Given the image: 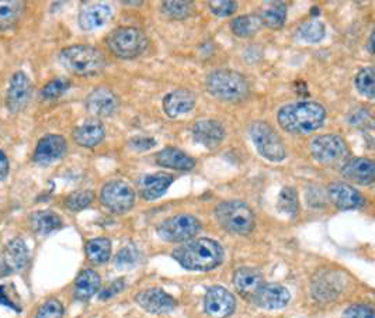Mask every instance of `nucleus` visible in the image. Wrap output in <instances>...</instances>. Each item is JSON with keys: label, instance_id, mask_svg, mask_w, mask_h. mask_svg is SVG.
I'll list each match as a JSON object with an SVG mask.
<instances>
[{"label": "nucleus", "instance_id": "obj_29", "mask_svg": "<svg viewBox=\"0 0 375 318\" xmlns=\"http://www.w3.org/2000/svg\"><path fill=\"white\" fill-rule=\"evenodd\" d=\"M25 2L0 0V30L13 29L25 12Z\"/></svg>", "mask_w": 375, "mask_h": 318}, {"label": "nucleus", "instance_id": "obj_27", "mask_svg": "<svg viewBox=\"0 0 375 318\" xmlns=\"http://www.w3.org/2000/svg\"><path fill=\"white\" fill-rule=\"evenodd\" d=\"M233 284L240 294L253 297L263 284V277L256 269L240 267L233 274Z\"/></svg>", "mask_w": 375, "mask_h": 318}, {"label": "nucleus", "instance_id": "obj_9", "mask_svg": "<svg viewBox=\"0 0 375 318\" xmlns=\"http://www.w3.org/2000/svg\"><path fill=\"white\" fill-rule=\"evenodd\" d=\"M100 200L110 211L123 214L134 207L135 192L125 182L113 180L103 186L100 192Z\"/></svg>", "mask_w": 375, "mask_h": 318}, {"label": "nucleus", "instance_id": "obj_39", "mask_svg": "<svg viewBox=\"0 0 375 318\" xmlns=\"http://www.w3.org/2000/svg\"><path fill=\"white\" fill-rule=\"evenodd\" d=\"M137 262H138V251L132 245H128V246H124L123 249H120V252L117 253V256L114 259V265L120 270L131 269L137 265Z\"/></svg>", "mask_w": 375, "mask_h": 318}, {"label": "nucleus", "instance_id": "obj_36", "mask_svg": "<svg viewBox=\"0 0 375 318\" xmlns=\"http://www.w3.org/2000/svg\"><path fill=\"white\" fill-rule=\"evenodd\" d=\"M355 88L357 91L368 98L372 99L375 95V86H374V68L368 67L361 69L355 77Z\"/></svg>", "mask_w": 375, "mask_h": 318}, {"label": "nucleus", "instance_id": "obj_31", "mask_svg": "<svg viewBox=\"0 0 375 318\" xmlns=\"http://www.w3.org/2000/svg\"><path fill=\"white\" fill-rule=\"evenodd\" d=\"M287 19V6L281 2L270 4L260 16L261 25L267 26L268 29H281Z\"/></svg>", "mask_w": 375, "mask_h": 318}, {"label": "nucleus", "instance_id": "obj_33", "mask_svg": "<svg viewBox=\"0 0 375 318\" xmlns=\"http://www.w3.org/2000/svg\"><path fill=\"white\" fill-rule=\"evenodd\" d=\"M162 13L175 20H182L190 16L193 11L191 2H183V0H170V2H163L161 6Z\"/></svg>", "mask_w": 375, "mask_h": 318}, {"label": "nucleus", "instance_id": "obj_45", "mask_svg": "<svg viewBox=\"0 0 375 318\" xmlns=\"http://www.w3.org/2000/svg\"><path fill=\"white\" fill-rule=\"evenodd\" d=\"M0 304H4L18 312H20V307L9 297V294L6 293V286H0Z\"/></svg>", "mask_w": 375, "mask_h": 318}, {"label": "nucleus", "instance_id": "obj_22", "mask_svg": "<svg viewBox=\"0 0 375 318\" xmlns=\"http://www.w3.org/2000/svg\"><path fill=\"white\" fill-rule=\"evenodd\" d=\"M106 131L100 121L89 120L82 126L76 127L74 131V140L78 145L85 148H93L104 140Z\"/></svg>", "mask_w": 375, "mask_h": 318}, {"label": "nucleus", "instance_id": "obj_23", "mask_svg": "<svg viewBox=\"0 0 375 318\" xmlns=\"http://www.w3.org/2000/svg\"><path fill=\"white\" fill-rule=\"evenodd\" d=\"M4 262L12 272L23 270L29 263V248L22 238H15L8 242L4 252Z\"/></svg>", "mask_w": 375, "mask_h": 318}, {"label": "nucleus", "instance_id": "obj_25", "mask_svg": "<svg viewBox=\"0 0 375 318\" xmlns=\"http://www.w3.org/2000/svg\"><path fill=\"white\" fill-rule=\"evenodd\" d=\"M102 279L93 269L82 270L75 280V297L79 301L90 300L100 289Z\"/></svg>", "mask_w": 375, "mask_h": 318}, {"label": "nucleus", "instance_id": "obj_13", "mask_svg": "<svg viewBox=\"0 0 375 318\" xmlns=\"http://www.w3.org/2000/svg\"><path fill=\"white\" fill-rule=\"evenodd\" d=\"M135 301L139 304V307H142L145 311L151 314L170 312L177 305L176 300L170 294L158 287L139 291L135 296Z\"/></svg>", "mask_w": 375, "mask_h": 318}, {"label": "nucleus", "instance_id": "obj_41", "mask_svg": "<svg viewBox=\"0 0 375 318\" xmlns=\"http://www.w3.org/2000/svg\"><path fill=\"white\" fill-rule=\"evenodd\" d=\"M210 9L215 16L226 18L235 13L238 5L236 2H229V0H219V2H210Z\"/></svg>", "mask_w": 375, "mask_h": 318}, {"label": "nucleus", "instance_id": "obj_5", "mask_svg": "<svg viewBox=\"0 0 375 318\" xmlns=\"http://www.w3.org/2000/svg\"><path fill=\"white\" fill-rule=\"evenodd\" d=\"M218 224L228 232L247 235L254 228V214L252 208L239 200L222 201L215 208Z\"/></svg>", "mask_w": 375, "mask_h": 318}, {"label": "nucleus", "instance_id": "obj_19", "mask_svg": "<svg viewBox=\"0 0 375 318\" xmlns=\"http://www.w3.org/2000/svg\"><path fill=\"white\" fill-rule=\"evenodd\" d=\"M194 106H196V96L193 92L187 89L173 91L168 93L166 98L163 99V110L172 119L191 112Z\"/></svg>", "mask_w": 375, "mask_h": 318}, {"label": "nucleus", "instance_id": "obj_6", "mask_svg": "<svg viewBox=\"0 0 375 318\" xmlns=\"http://www.w3.org/2000/svg\"><path fill=\"white\" fill-rule=\"evenodd\" d=\"M109 50L120 58L130 60L141 55L148 47V39L139 29L120 27L107 37Z\"/></svg>", "mask_w": 375, "mask_h": 318}, {"label": "nucleus", "instance_id": "obj_7", "mask_svg": "<svg viewBox=\"0 0 375 318\" xmlns=\"http://www.w3.org/2000/svg\"><path fill=\"white\" fill-rule=\"evenodd\" d=\"M250 138L259 154L271 162H280L285 158L287 151L281 137L264 121H254L249 127Z\"/></svg>", "mask_w": 375, "mask_h": 318}, {"label": "nucleus", "instance_id": "obj_34", "mask_svg": "<svg viewBox=\"0 0 375 318\" xmlns=\"http://www.w3.org/2000/svg\"><path fill=\"white\" fill-rule=\"evenodd\" d=\"M277 207L281 213L288 214L291 217L298 214L299 204H298V194L294 187H284L278 196Z\"/></svg>", "mask_w": 375, "mask_h": 318}, {"label": "nucleus", "instance_id": "obj_38", "mask_svg": "<svg viewBox=\"0 0 375 318\" xmlns=\"http://www.w3.org/2000/svg\"><path fill=\"white\" fill-rule=\"evenodd\" d=\"M93 200H95V193L92 190H81L69 194L68 199L65 200V206L71 211H81L89 207L93 203Z\"/></svg>", "mask_w": 375, "mask_h": 318}, {"label": "nucleus", "instance_id": "obj_14", "mask_svg": "<svg viewBox=\"0 0 375 318\" xmlns=\"http://www.w3.org/2000/svg\"><path fill=\"white\" fill-rule=\"evenodd\" d=\"M67 150L68 145L62 135L48 134L39 141L33 159L39 165H50L61 159L65 155Z\"/></svg>", "mask_w": 375, "mask_h": 318}, {"label": "nucleus", "instance_id": "obj_17", "mask_svg": "<svg viewBox=\"0 0 375 318\" xmlns=\"http://www.w3.org/2000/svg\"><path fill=\"white\" fill-rule=\"evenodd\" d=\"M329 197L339 210H354L364 204L361 193L350 185L334 182L329 186Z\"/></svg>", "mask_w": 375, "mask_h": 318}, {"label": "nucleus", "instance_id": "obj_30", "mask_svg": "<svg viewBox=\"0 0 375 318\" xmlns=\"http://www.w3.org/2000/svg\"><path fill=\"white\" fill-rule=\"evenodd\" d=\"M88 259L95 265L106 263L111 256V242L109 238H93L86 244Z\"/></svg>", "mask_w": 375, "mask_h": 318}, {"label": "nucleus", "instance_id": "obj_47", "mask_svg": "<svg viewBox=\"0 0 375 318\" xmlns=\"http://www.w3.org/2000/svg\"><path fill=\"white\" fill-rule=\"evenodd\" d=\"M372 40H374V36H371L369 39V53H372Z\"/></svg>", "mask_w": 375, "mask_h": 318}, {"label": "nucleus", "instance_id": "obj_37", "mask_svg": "<svg viewBox=\"0 0 375 318\" xmlns=\"http://www.w3.org/2000/svg\"><path fill=\"white\" fill-rule=\"evenodd\" d=\"M69 89V81L65 78H57L48 82L40 92L43 100H54L61 98Z\"/></svg>", "mask_w": 375, "mask_h": 318}, {"label": "nucleus", "instance_id": "obj_24", "mask_svg": "<svg viewBox=\"0 0 375 318\" xmlns=\"http://www.w3.org/2000/svg\"><path fill=\"white\" fill-rule=\"evenodd\" d=\"M172 183H173V178L169 175H165V173L148 175V176H144V179L141 180L139 193L142 199L145 200H156L168 192Z\"/></svg>", "mask_w": 375, "mask_h": 318}, {"label": "nucleus", "instance_id": "obj_15", "mask_svg": "<svg viewBox=\"0 0 375 318\" xmlns=\"http://www.w3.org/2000/svg\"><path fill=\"white\" fill-rule=\"evenodd\" d=\"M254 303L264 310H280L284 308L289 300L291 294L288 289L281 284H261L260 289L253 296Z\"/></svg>", "mask_w": 375, "mask_h": 318}, {"label": "nucleus", "instance_id": "obj_43", "mask_svg": "<svg viewBox=\"0 0 375 318\" xmlns=\"http://www.w3.org/2000/svg\"><path fill=\"white\" fill-rule=\"evenodd\" d=\"M124 289V280L123 279H118V280H114L113 283H110L102 293H100V300H107V298H111L113 296L118 294L121 290Z\"/></svg>", "mask_w": 375, "mask_h": 318}, {"label": "nucleus", "instance_id": "obj_11", "mask_svg": "<svg viewBox=\"0 0 375 318\" xmlns=\"http://www.w3.org/2000/svg\"><path fill=\"white\" fill-rule=\"evenodd\" d=\"M236 307L233 294L222 286H212L207 290L204 298V310L212 318L229 317Z\"/></svg>", "mask_w": 375, "mask_h": 318}, {"label": "nucleus", "instance_id": "obj_32", "mask_svg": "<svg viewBox=\"0 0 375 318\" xmlns=\"http://www.w3.org/2000/svg\"><path fill=\"white\" fill-rule=\"evenodd\" d=\"M261 26L259 16H240L232 22V32L238 37H250L259 32Z\"/></svg>", "mask_w": 375, "mask_h": 318}, {"label": "nucleus", "instance_id": "obj_2", "mask_svg": "<svg viewBox=\"0 0 375 318\" xmlns=\"http://www.w3.org/2000/svg\"><path fill=\"white\" fill-rule=\"evenodd\" d=\"M325 109L315 102L289 103L280 109L278 124L292 134H308L316 131L325 121Z\"/></svg>", "mask_w": 375, "mask_h": 318}, {"label": "nucleus", "instance_id": "obj_28", "mask_svg": "<svg viewBox=\"0 0 375 318\" xmlns=\"http://www.w3.org/2000/svg\"><path fill=\"white\" fill-rule=\"evenodd\" d=\"M30 225L34 232L48 235L62 227V218L51 210H41L30 216Z\"/></svg>", "mask_w": 375, "mask_h": 318}, {"label": "nucleus", "instance_id": "obj_1", "mask_svg": "<svg viewBox=\"0 0 375 318\" xmlns=\"http://www.w3.org/2000/svg\"><path fill=\"white\" fill-rule=\"evenodd\" d=\"M173 258L187 270L207 272L224 260L222 246L210 238H200L173 251Z\"/></svg>", "mask_w": 375, "mask_h": 318}, {"label": "nucleus", "instance_id": "obj_42", "mask_svg": "<svg viewBox=\"0 0 375 318\" xmlns=\"http://www.w3.org/2000/svg\"><path fill=\"white\" fill-rule=\"evenodd\" d=\"M341 318H374V311L367 304H354L343 312Z\"/></svg>", "mask_w": 375, "mask_h": 318}, {"label": "nucleus", "instance_id": "obj_40", "mask_svg": "<svg viewBox=\"0 0 375 318\" xmlns=\"http://www.w3.org/2000/svg\"><path fill=\"white\" fill-rule=\"evenodd\" d=\"M64 312L62 303L57 298H50L40 305L36 318H64Z\"/></svg>", "mask_w": 375, "mask_h": 318}, {"label": "nucleus", "instance_id": "obj_18", "mask_svg": "<svg viewBox=\"0 0 375 318\" xmlns=\"http://www.w3.org/2000/svg\"><path fill=\"white\" fill-rule=\"evenodd\" d=\"M191 134L196 143L207 148H215L224 141L225 130L215 120H201L191 127Z\"/></svg>", "mask_w": 375, "mask_h": 318}, {"label": "nucleus", "instance_id": "obj_44", "mask_svg": "<svg viewBox=\"0 0 375 318\" xmlns=\"http://www.w3.org/2000/svg\"><path fill=\"white\" fill-rule=\"evenodd\" d=\"M156 141L154 138H145V137H137V138H132L131 140V147L135 148V150H139V151H145V150H149L152 147H155Z\"/></svg>", "mask_w": 375, "mask_h": 318}, {"label": "nucleus", "instance_id": "obj_4", "mask_svg": "<svg viewBox=\"0 0 375 318\" xmlns=\"http://www.w3.org/2000/svg\"><path fill=\"white\" fill-rule=\"evenodd\" d=\"M208 92L225 102H240L249 95V82L247 79L229 69H221L210 74L205 81Z\"/></svg>", "mask_w": 375, "mask_h": 318}, {"label": "nucleus", "instance_id": "obj_46", "mask_svg": "<svg viewBox=\"0 0 375 318\" xmlns=\"http://www.w3.org/2000/svg\"><path fill=\"white\" fill-rule=\"evenodd\" d=\"M9 169H11L9 159H8L6 154L2 150H0V182L5 180L8 178Z\"/></svg>", "mask_w": 375, "mask_h": 318}, {"label": "nucleus", "instance_id": "obj_3", "mask_svg": "<svg viewBox=\"0 0 375 318\" xmlns=\"http://www.w3.org/2000/svg\"><path fill=\"white\" fill-rule=\"evenodd\" d=\"M65 69L78 77L99 75L106 67V58L100 50L92 46H72L60 54Z\"/></svg>", "mask_w": 375, "mask_h": 318}, {"label": "nucleus", "instance_id": "obj_21", "mask_svg": "<svg viewBox=\"0 0 375 318\" xmlns=\"http://www.w3.org/2000/svg\"><path fill=\"white\" fill-rule=\"evenodd\" d=\"M111 18V9L103 4L86 5L79 13V26L85 32L103 27Z\"/></svg>", "mask_w": 375, "mask_h": 318}, {"label": "nucleus", "instance_id": "obj_20", "mask_svg": "<svg viewBox=\"0 0 375 318\" xmlns=\"http://www.w3.org/2000/svg\"><path fill=\"white\" fill-rule=\"evenodd\" d=\"M341 173L346 179L358 183V185H369L374 182L375 168L374 162L368 158H354L344 164L341 168Z\"/></svg>", "mask_w": 375, "mask_h": 318}, {"label": "nucleus", "instance_id": "obj_8", "mask_svg": "<svg viewBox=\"0 0 375 318\" xmlns=\"http://www.w3.org/2000/svg\"><path fill=\"white\" fill-rule=\"evenodd\" d=\"M201 223L191 214H177L165 220L158 227V235L166 242H183L196 237Z\"/></svg>", "mask_w": 375, "mask_h": 318}, {"label": "nucleus", "instance_id": "obj_16", "mask_svg": "<svg viewBox=\"0 0 375 318\" xmlns=\"http://www.w3.org/2000/svg\"><path fill=\"white\" fill-rule=\"evenodd\" d=\"M117 95L107 88L95 89L86 99V109L97 117H109L118 109Z\"/></svg>", "mask_w": 375, "mask_h": 318}, {"label": "nucleus", "instance_id": "obj_12", "mask_svg": "<svg viewBox=\"0 0 375 318\" xmlns=\"http://www.w3.org/2000/svg\"><path fill=\"white\" fill-rule=\"evenodd\" d=\"M32 98V82L30 78L23 72L18 71L9 84L6 93V106L12 113H19L29 105Z\"/></svg>", "mask_w": 375, "mask_h": 318}, {"label": "nucleus", "instance_id": "obj_35", "mask_svg": "<svg viewBox=\"0 0 375 318\" xmlns=\"http://www.w3.org/2000/svg\"><path fill=\"white\" fill-rule=\"evenodd\" d=\"M326 34L325 25L316 20L304 23L298 30V37L306 43H319Z\"/></svg>", "mask_w": 375, "mask_h": 318}, {"label": "nucleus", "instance_id": "obj_26", "mask_svg": "<svg viewBox=\"0 0 375 318\" xmlns=\"http://www.w3.org/2000/svg\"><path fill=\"white\" fill-rule=\"evenodd\" d=\"M156 162L165 168L176 171H190L194 168L196 161L177 148H165L156 154Z\"/></svg>", "mask_w": 375, "mask_h": 318}, {"label": "nucleus", "instance_id": "obj_10", "mask_svg": "<svg viewBox=\"0 0 375 318\" xmlns=\"http://www.w3.org/2000/svg\"><path fill=\"white\" fill-rule=\"evenodd\" d=\"M312 157L320 164H336L347 157L348 148L344 140L334 134L319 135L311 143Z\"/></svg>", "mask_w": 375, "mask_h": 318}]
</instances>
